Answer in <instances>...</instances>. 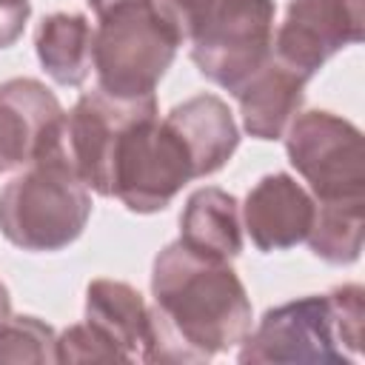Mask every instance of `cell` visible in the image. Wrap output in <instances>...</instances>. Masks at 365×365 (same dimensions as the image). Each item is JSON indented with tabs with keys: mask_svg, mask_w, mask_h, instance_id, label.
<instances>
[{
	"mask_svg": "<svg viewBox=\"0 0 365 365\" xmlns=\"http://www.w3.org/2000/svg\"><path fill=\"white\" fill-rule=\"evenodd\" d=\"M151 342L143 362H205L225 354L251 331V299L228 265L168 242L151 268Z\"/></svg>",
	"mask_w": 365,
	"mask_h": 365,
	"instance_id": "1",
	"label": "cell"
},
{
	"mask_svg": "<svg viewBox=\"0 0 365 365\" xmlns=\"http://www.w3.org/2000/svg\"><path fill=\"white\" fill-rule=\"evenodd\" d=\"M365 288L356 282L268 308L242 339L240 362H354L362 351Z\"/></svg>",
	"mask_w": 365,
	"mask_h": 365,
	"instance_id": "2",
	"label": "cell"
},
{
	"mask_svg": "<svg viewBox=\"0 0 365 365\" xmlns=\"http://www.w3.org/2000/svg\"><path fill=\"white\" fill-rule=\"evenodd\" d=\"M88 217L91 191L66 160L60 134L43 157L0 191V234L23 251H60L71 245Z\"/></svg>",
	"mask_w": 365,
	"mask_h": 365,
	"instance_id": "3",
	"label": "cell"
},
{
	"mask_svg": "<svg viewBox=\"0 0 365 365\" xmlns=\"http://www.w3.org/2000/svg\"><path fill=\"white\" fill-rule=\"evenodd\" d=\"M91 11L97 17L91 43L97 88L120 100L151 97L180 48L154 0H111Z\"/></svg>",
	"mask_w": 365,
	"mask_h": 365,
	"instance_id": "4",
	"label": "cell"
},
{
	"mask_svg": "<svg viewBox=\"0 0 365 365\" xmlns=\"http://www.w3.org/2000/svg\"><path fill=\"white\" fill-rule=\"evenodd\" d=\"M197 180L194 160L151 100L120 134L111 160V197L134 214H157Z\"/></svg>",
	"mask_w": 365,
	"mask_h": 365,
	"instance_id": "5",
	"label": "cell"
},
{
	"mask_svg": "<svg viewBox=\"0 0 365 365\" xmlns=\"http://www.w3.org/2000/svg\"><path fill=\"white\" fill-rule=\"evenodd\" d=\"M285 154L314 202H365L362 131L334 111H302L285 128Z\"/></svg>",
	"mask_w": 365,
	"mask_h": 365,
	"instance_id": "6",
	"label": "cell"
},
{
	"mask_svg": "<svg viewBox=\"0 0 365 365\" xmlns=\"http://www.w3.org/2000/svg\"><path fill=\"white\" fill-rule=\"evenodd\" d=\"M274 0H214L191 46L197 71L237 94L274 54Z\"/></svg>",
	"mask_w": 365,
	"mask_h": 365,
	"instance_id": "7",
	"label": "cell"
},
{
	"mask_svg": "<svg viewBox=\"0 0 365 365\" xmlns=\"http://www.w3.org/2000/svg\"><path fill=\"white\" fill-rule=\"evenodd\" d=\"M151 97L120 100L103 88L83 94L63 117L60 148L88 191L111 197V160L123 128L151 103Z\"/></svg>",
	"mask_w": 365,
	"mask_h": 365,
	"instance_id": "8",
	"label": "cell"
},
{
	"mask_svg": "<svg viewBox=\"0 0 365 365\" xmlns=\"http://www.w3.org/2000/svg\"><path fill=\"white\" fill-rule=\"evenodd\" d=\"M365 26V0H291L274 31V57L314 77L336 51L356 46Z\"/></svg>",
	"mask_w": 365,
	"mask_h": 365,
	"instance_id": "9",
	"label": "cell"
},
{
	"mask_svg": "<svg viewBox=\"0 0 365 365\" xmlns=\"http://www.w3.org/2000/svg\"><path fill=\"white\" fill-rule=\"evenodd\" d=\"M63 117L60 100L40 80H6L0 86V174L43 157L57 140Z\"/></svg>",
	"mask_w": 365,
	"mask_h": 365,
	"instance_id": "10",
	"label": "cell"
},
{
	"mask_svg": "<svg viewBox=\"0 0 365 365\" xmlns=\"http://www.w3.org/2000/svg\"><path fill=\"white\" fill-rule=\"evenodd\" d=\"M314 211L317 202L311 191L282 171L265 174L240 205L242 231L265 254L305 242L314 225Z\"/></svg>",
	"mask_w": 365,
	"mask_h": 365,
	"instance_id": "11",
	"label": "cell"
},
{
	"mask_svg": "<svg viewBox=\"0 0 365 365\" xmlns=\"http://www.w3.org/2000/svg\"><path fill=\"white\" fill-rule=\"evenodd\" d=\"M86 325L117 354V359L143 362L151 342V305L128 282L94 279L86 288Z\"/></svg>",
	"mask_w": 365,
	"mask_h": 365,
	"instance_id": "12",
	"label": "cell"
},
{
	"mask_svg": "<svg viewBox=\"0 0 365 365\" xmlns=\"http://www.w3.org/2000/svg\"><path fill=\"white\" fill-rule=\"evenodd\" d=\"M305 86L308 77L271 54L268 63L234 94L240 103L242 128L257 140H279L302 108Z\"/></svg>",
	"mask_w": 365,
	"mask_h": 365,
	"instance_id": "13",
	"label": "cell"
},
{
	"mask_svg": "<svg viewBox=\"0 0 365 365\" xmlns=\"http://www.w3.org/2000/svg\"><path fill=\"white\" fill-rule=\"evenodd\" d=\"M165 120L182 137L194 160L197 180L220 171L240 145V128L234 123V114L228 103L217 94H194L177 103L165 114Z\"/></svg>",
	"mask_w": 365,
	"mask_h": 365,
	"instance_id": "14",
	"label": "cell"
},
{
	"mask_svg": "<svg viewBox=\"0 0 365 365\" xmlns=\"http://www.w3.org/2000/svg\"><path fill=\"white\" fill-rule=\"evenodd\" d=\"M180 242L217 259H234L242 251V214L237 197L217 185L194 191L180 214Z\"/></svg>",
	"mask_w": 365,
	"mask_h": 365,
	"instance_id": "15",
	"label": "cell"
},
{
	"mask_svg": "<svg viewBox=\"0 0 365 365\" xmlns=\"http://www.w3.org/2000/svg\"><path fill=\"white\" fill-rule=\"evenodd\" d=\"M94 26L80 11H54L34 31L37 60L57 86H83L91 74Z\"/></svg>",
	"mask_w": 365,
	"mask_h": 365,
	"instance_id": "16",
	"label": "cell"
},
{
	"mask_svg": "<svg viewBox=\"0 0 365 365\" xmlns=\"http://www.w3.org/2000/svg\"><path fill=\"white\" fill-rule=\"evenodd\" d=\"M365 202H317L314 225L305 237L314 257L328 265H351L362 254Z\"/></svg>",
	"mask_w": 365,
	"mask_h": 365,
	"instance_id": "17",
	"label": "cell"
},
{
	"mask_svg": "<svg viewBox=\"0 0 365 365\" xmlns=\"http://www.w3.org/2000/svg\"><path fill=\"white\" fill-rule=\"evenodd\" d=\"M57 334L37 317H9L0 322V362H57L54 356Z\"/></svg>",
	"mask_w": 365,
	"mask_h": 365,
	"instance_id": "18",
	"label": "cell"
},
{
	"mask_svg": "<svg viewBox=\"0 0 365 365\" xmlns=\"http://www.w3.org/2000/svg\"><path fill=\"white\" fill-rule=\"evenodd\" d=\"M154 6L163 14V20L171 26L180 46H188L197 29L202 26L205 14L211 11L214 0H154Z\"/></svg>",
	"mask_w": 365,
	"mask_h": 365,
	"instance_id": "19",
	"label": "cell"
},
{
	"mask_svg": "<svg viewBox=\"0 0 365 365\" xmlns=\"http://www.w3.org/2000/svg\"><path fill=\"white\" fill-rule=\"evenodd\" d=\"M29 14V3H0V48H9L23 34Z\"/></svg>",
	"mask_w": 365,
	"mask_h": 365,
	"instance_id": "20",
	"label": "cell"
},
{
	"mask_svg": "<svg viewBox=\"0 0 365 365\" xmlns=\"http://www.w3.org/2000/svg\"><path fill=\"white\" fill-rule=\"evenodd\" d=\"M9 317H11V297H9L6 282L0 279V322H6Z\"/></svg>",
	"mask_w": 365,
	"mask_h": 365,
	"instance_id": "21",
	"label": "cell"
},
{
	"mask_svg": "<svg viewBox=\"0 0 365 365\" xmlns=\"http://www.w3.org/2000/svg\"><path fill=\"white\" fill-rule=\"evenodd\" d=\"M0 3H29V0H0Z\"/></svg>",
	"mask_w": 365,
	"mask_h": 365,
	"instance_id": "22",
	"label": "cell"
}]
</instances>
